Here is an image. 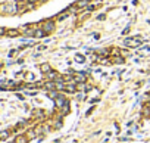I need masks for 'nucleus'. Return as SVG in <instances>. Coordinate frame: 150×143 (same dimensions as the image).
Wrapping results in <instances>:
<instances>
[{
    "mask_svg": "<svg viewBox=\"0 0 150 143\" xmlns=\"http://www.w3.org/2000/svg\"><path fill=\"white\" fill-rule=\"evenodd\" d=\"M86 81V74L83 73H74V83H84Z\"/></svg>",
    "mask_w": 150,
    "mask_h": 143,
    "instance_id": "f257e3e1",
    "label": "nucleus"
},
{
    "mask_svg": "<svg viewBox=\"0 0 150 143\" xmlns=\"http://www.w3.org/2000/svg\"><path fill=\"white\" fill-rule=\"evenodd\" d=\"M140 40L138 38H127L125 40V44L128 46V47H137V46H140Z\"/></svg>",
    "mask_w": 150,
    "mask_h": 143,
    "instance_id": "f03ea898",
    "label": "nucleus"
},
{
    "mask_svg": "<svg viewBox=\"0 0 150 143\" xmlns=\"http://www.w3.org/2000/svg\"><path fill=\"white\" fill-rule=\"evenodd\" d=\"M43 30H44V33H46V34H49V33H52V31L54 30V24H53V22H50V21H47V22L43 25Z\"/></svg>",
    "mask_w": 150,
    "mask_h": 143,
    "instance_id": "7ed1b4c3",
    "label": "nucleus"
},
{
    "mask_svg": "<svg viewBox=\"0 0 150 143\" xmlns=\"http://www.w3.org/2000/svg\"><path fill=\"white\" fill-rule=\"evenodd\" d=\"M46 78H47L49 81H56V80L59 78V74L54 73V71H49V73L46 74Z\"/></svg>",
    "mask_w": 150,
    "mask_h": 143,
    "instance_id": "20e7f679",
    "label": "nucleus"
},
{
    "mask_svg": "<svg viewBox=\"0 0 150 143\" xmlns=\"http://www.w3.org/2000/svg\"><path fill=\"white\" fill-rule=\"evenodd\" d=\"M77 86H75V83L74 81H71V83H66V86H65V90L66 92H69V93H75L77 92Z\"/></svg>",
    "mask_w": 150,
    "mask_h": 143,
    "instance_id": "39448f33",
    "label": "nucleus"
},
{
    "mask_svg": "<svg viewBox=\"0 0 150 143\" xmlns=\"http://www.w3.org/2000/svg\"><path fill=\"white\" fill-rule=\"evenodd\" d=\"M54 100H56V106H57V108H62L63 105H66V103H68V102H66V99H65L62 95H59Z\"/></svg>",
    "mask_w": 150,
    "mask_h": 143,
    "instance_id": "423d86ee",
    "label": "nucleus"
},
{
    "mask_svg": "<svg viewBox=\"0 0 150 143\" xmlns=\"http://www.w3.org/2000/svg\"><path fill=\"white\" fill-rule=\"evenodd\" d=\"M40 69H41V73H44V74H47L49 71H52V68H50L49 63H41L40 65Z\"/></svg>",
    "mask_w": 150,
    "mask_h": 143,
    "instance_id": "0eeeda50",
    "label": "nucleus"
},
{
    "mask_svg": "<svg viewBox=\"0 0 150 143\" xmlns=\"http://www.w3.org/2000/svg\"><path fill=\"white\" fill-rule=\"evenodd\" d=\"M87 5H88V0H78V2L75 3V6H77L78 9H80V8H86Z\"/></svg>",
    "mask_w": 150,
    "mask_h": 143,
    "instance_id": "6e6552de",
    "label": "nucleus"
},
{
    "mask_svg": "<svg viewBox=\"0 0 150 143\" xmlns=\"http://www.w3.org/2000/svg\"><path fill=\"white\" fill-rule=\"evenodd\" d=\"M19 33H21L19 30H8V31H6V34H8L9 37H16Z\"/></svg>",
    "mask_w": 150,
    "mask_h": 143,
    "instance_id": "1a4fd4ad",
    "label": "nucleus"
},
{
    "mask_svg": "<svg viewBox=\"0 0 150 143\" xmlns=\"http://www.w3.org/2000/svg\"><path fill=\"white\" fill-rule=\"evenodd\" d=\"M15 142H16V143H27V142H28V137H27V136H18V137L15 139Z\"/></svg>",
    "mask_w": 150,
    "mask_h": 143,
    "instance_id": "9d476101",
    "label": "nucleus"
},
{
    "mask_svg": "<svg viewBox=\"0 0 150 143\" xmlns=\"http://www.w3.org/2000/svg\"><path fill=\"white\" fill-rule=\"evenodd\" d=\"M46 33H44V30L41 28V30H35V34H34V37H43Z\"/></svg>",
    "mask_w": 150,
    "mask_h": 143,
    "instance_id": "9b49d317",
    "label": "nucleus"
},
{
    "mask_svg": "<svg viewBox=\"0 0 150 143\" xmlns=\"http://www.w3.org/2000/svg\"><path fill=\"white\" fill-rule=\"evenodd\" d=\"M9 137V131H0V139H8Z\"/></svg>",
    "mask_w": 150,
    "mask_h": 143,
    "instance_id": "f8f14e48",
    "label": "nucleus"
},
{
    "mask_svg": "<svg viewBox=\"0 0 150 143\" xmlns=\"http://www.w3.org/2000/svg\"><path fill=\"white\" fill-rule=\"evenodd\" d=\"M75 60L80 62V63H83V62H84V56H83V55H77V56H75Z\"/></svg>",
    "mask_w": 150,
    "mask_h": 143,
    "instance_id": "ddd939ff",
    "label": "nucleus"
},
{
    "mask_svg": "<svg viewBox=\"0 0 150 143\" xmlns=\"http://www.w3.org/2000/svg\"><path fill=\"white\" fill-rule=\"evenodd\" d=\"M143 115H146V117H149V115H150V106H147V108H144V109H143Z\"/></svg>",
    "mask_w": 150,
    "mask_h": 143,
    "instance_id": "4468645a",
    "label": "nucleus"
},
{
    "mask_svg": "<svg viewBox=\"0 0 150 143\" xmlns=\"http://www.w3.org/2000/svg\"><path fill=\"white\" fill-rule=\"evenodd\" d=\"M34 115H37V118H41V117L44 115V112H43V111H35Z\"/></svg>",
    "mask_w": 150,
    "mask_h": 143,
    "instance_id": "2eb2a0df",
    "label": "nucleus"
},
{
    "mask_svg": "<svg viewBox=\"0 0 150 143\" xmlns=\"http://www.w3.org/2000/svg\"><path fill=\"white\" fill-rule=\"evenodd\" d=\"M115 62H118V63H122V62H124V59H122V58H115Z\"/></svg>",
    "mask_w": 150,
    "mask_h": 143,
    "instance_id": "dca6fc26",
    "label": "nucleus"
},
{
    "mask_svg": "<svg viewBox=\"0 0 150 143\" xmlns=\"http://www.w3.org/2000/svg\"><path fill=\"white\" fill-rule=\"evenodd\" d=\"M2 34H6V30L5 28H0V36H2Z\"/></svg>",
    "mask_w": 150,
    "mask_h": 143,
    "instance_id": "f3484780",
    "label": "nucleus"
},
{
    "mask_svg": "<svg viewBox=\"0 0 150 143\" xmlns=\"http://www.w3.org/2000/svg\"><path fill=\"white\" fill-rule=\"evenodd\" d=\"M93 2H94V3H100V2H102V0H93Z\"/></svg>",
    "mask_w": 150,
    "mask_h": 143,
    "instance_id": "a211bd4d",
    "label": "nucleus"
},
{
    "mask_svg": "<svg viewBox=\"0 0 150 143\" xmlns=\"http://www.w3.org/2000/svg\"><path fill=\"white\" fill-rule=\"evenodd\" d=\"M2 68H3V62H2V60H0V69H2Z\"/></svg>",
    "mask_w": 150,
    "mask_h": 143,
    "instance_id": "6ab92c4d",
    "label": "nucleus"
},
{
    "mask_svg": "<svg viewBox=\"0 0 150 143\" xmlns=\"http://www.w3.org/2000/svg\"><path fill=\"white\" fill-rule=\"evenodd\" d=\"M40 2H46V0H40Z\"/></svg>",
    "mask_w": 150,
    "mask_h": 143,
    "instance_id": "aec40b11",
    "label": "nucleus"
},
{
    "mask_svg": "<svg viewBox=\"0 0 150 143\" xmlns=\"http://www.w3.org/2000/svg\"><path fill=\"white\" fill-rule=\"evenodd\" d=\"M149 106H150V100H149Z\"/></svg>",
    "mask_w": 150,
    "mask_h": 143,
    "instance_id": "412c9836",
    "label": "nucleus"
}]
</instances>
